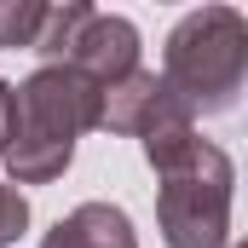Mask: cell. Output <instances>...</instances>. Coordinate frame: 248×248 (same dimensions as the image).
I'll use <instances>...</instances> for the list:
<instances>
[{"mask_svg":"<svg viewBox=\"0 0 248 248\" xmlns=\"http://www.w3.org/2000/svg\"><path fill=\"white\" fill-rule=\"evenodd\" d=\"M17 93L12 139H6V168L12 185H52L75 162V139L98 127V87L75 75L69 63H41Z\"/></svg>","mask_w":248,"mask_h":248,"instance_id":"obj_1","label":"cell"},{"mask_svg":"<svg viewBox=\"0 0 248 248\" xmlns=\"http://www.w3.org/2000/svg\"><path fill=\"white\" fill-rule=\"evenodd\" d=\"M162 81L190 116H225L248 81V17L237 6H196L173 23Z\"/></svg>","mask_w":248,"mask_h":248,"instance_id":"obj_2","label":"cell"},{"mask_svg":"<svg viewBox=\"0 0 248 248\" xmlns=\"http://www.w3.org/2000/svg\"><path fill=\"white\" fill-rule=\"evenodd\" d=\"M231 156L219 144H196L185 168H173L156 190V219L168 248H231Z\"/></svg>","mask_w":248,"mask_h":248,"instance_id":"obj_3","label":"cell"},{"mask_svg":"<svg viewBox=\"0 0 248 248\" xmlns=\"http://www.w3.org/2000/svg\"><path fill=\"white\" fill-rule=\"evenodd\" d=\"M168 116H190V110L168 93V81L150 75V69H133V75L110 81L98 93V127L116 133V139H144L150 127L168 122Z\"/></svg>","mask_w":248,"mask_h":248,"instance_id":"obj_4","label":"cell"},{"mask_svg":"<svg viewBox=\"0 0 248 248\" xmlns=\"http://www.w3.org/2000/svg\"><path fill=\"white\" fill-rule=\"evenodd\" d=\"M63 63L104 93L110 81H122V75L139 69V29H133L127 17H116V12H93V17L81 23L75 46L63 52Z\"/></svg>","mask_w":248,"mask_h":248,"instance_id":"obj_5","label":"cell"},{"mask_svg":"<svg viewBox=\"0 0 248 248\" xmlns=\"http://www.w3.org/2000/svg\"><path fill=\"white\" fill-rule=\"evenodd\" d=\"M41 248H139V237L116 202H81L41 237Z\"/></svg>","mask_w":248,"mask_h":248,"instance_id":"obj_6","label":"cell"},{"mask_svg":"<svg viewBox=\"0 0 248 248\" xmlns=\"http://www.w3.org/2000/svg\"><path fill=\"white\" fill-rule=\"evenodd\" d=\"M93 17V6L87 0H63V6H46V23H41V35H35V46L29 52H41V63H63V52L75 46V35H81V23Z\"/></svg>","mask_w":248,"mask_h":248,"instance_id":"obj_7","label":"cell"},{"mask_svg":"<svg viewBox=\"0 0 248 248\" xmlns=\"http://www.w3.org/2000/svg\"><path fill=\"white\" fill-rule=\"evenodd\" d=\"M41 23H46V6L41 0H0V46H35V35H41Z\"/></svg>","mask_w":248,"mask_h":248,"instance_id":"obj_8","label":"cell"},{"mask_svg":"<svg viewBox=\"0 0 248 248\" xmlns=\"http://www.w3.org/2000/svg\"><path fill=\"white\" fill-rule=\"evenodd\" d=\"M23 225H29V196L17 185H6L0 179V248H12L17 237H23Z\"/></svg>","mask_w":248,"mask_h":248,"instance_id":"obj_9","label":"cell"},{"mask_svg":"<svg viewBox=\"0 0 248 248\" xmlns=\"http://www.w3.org/2000/svg\"><path fill=\"white\" fill-rule=\"evenodd\" d=\"M12 110H17V93H12V81H0V150L12 139Z\"/></svg>","mask_w":248,"mask_h":248,"instance_id":"obj_10","label":"cell"}]
</instances>
